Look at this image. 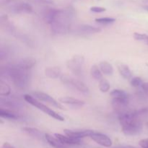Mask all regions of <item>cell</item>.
I'll use <instances>...</instances> for the list:
<instances>
[{
    "label": "cell",
    "instance_id": "cell-1",
    "mask_svg": "<svg viewBox=\"0 0 148 148\" xmlns=\"http://www.w3.org/2000/svg\"><path fill=\"white\" fill-rule=\"evenodd\" d=\"M44 17L54 34L64 35L70 30L71 25L75 17V11L69 8L64 10L52 9L46 12Z\"/></svg>",
    "mask_w": 148,
    "mask_h": 148
},
{
    "label": "cell",
    "instance_id": "cell-2",
    "mask_svg": "<svg viewBox=\"0 0 148 148\" xmlns=\"http://www.w3.org/2000/svg\"><path fill=\"white\" fill-rule=\"evenodd\" d=\"M1 77L10 78L13 85L20 90H25L29 86L30 81V72L27 69H23L17 65L1 66Z\"/></svg>",
    "mask_w": 148,
    "mask_h": 148
},
{
    "label": "cell",
    "instance_id": "cell-3",
    "mask_svg": "<svg viewBox=\"0 0 148 148\" xmlns=\"http://www.w3.org/2000/svg\"><path fill=\"white\" fill-rule=\"evenodd\" d=\"M122 132L127 136H135L143 131V124L134 111H125L119 114Z\"/></svg>",
    "mask_w": 148,
    "mask_h": 148
},
{
    "label": "cell",
    "instance_id": "cell-4",
    "mask_svg": "<svg viewBox=\"0 0 148 148\" xmlns=\"http://www.w3.org/2000/svg\"><path fill=\"white\" fill-rule=\"evenodd\" d=\"M1 4L3 8L12 14H29L33 11L30 4L22 0H1Z\"/></svg>",
    "mask_w": 148,
    "mask_h": 148
},
{
    "label": "cell",
    "instance_id": "cell-5",
    "mask_svg": "<svg viewBox=\"0 0 148 148\" xmlns=\"http://www.w3.org/2000/svg\"><path fill=\"white\" fill-rule=\"evenodd\" d=\"M24 99L26 102L28 103L30 105L33 106L36 108H38L39 110L43 111V113H45L46 114L49 115V116L52 117L54 119L58 120V121H64V118L63 116L60 115V114H57L56 112H55L54 111H53L52 109H51L50 108H49L48 106H46V105L43 104L42 103H40V101H38L36 99V98L31 96V95H24Z\"/></svg>",
    "mask_w": 148,
    "mask_h": 148
},
{
    "label": "cell",
    "instance_id": "cell-6",
    "mask_svg": "<svg viewBox=\"0 0 148 148\" xmlns=\"http://www.w3.org/2000/svg\"><path fill=\"white\" fill-rule=\"evenodd\" d=\"M60 79L62 83L65 84L68 86H70L71 88H74V89H76L77 90L82 92L84 95H88L89 94V88L82 81L75 79V78L68 76V75H62L60 77Z\"/></svg>",
    "mask_w": 148,
    "mask_h": 148
},
{
    "label": "cell",
    "instance_id": "cell-7",
    "mask_svg": "<svg viewBox=\"0 0 148 148\" xmlns=\"http://www.w3.org/2000/svg\"><path fill=\"white\" fill-rule=\"evenodd\" d=\"M85 58L81 55H75L66 62L68 69L77 76H80L83 72Z\"/></svg>",
    "mask_w": 148,
    "mask_h": 148
},
{
    "label": "cell",
    "instance_id": "cell-8",
    "mask_svg": "<svg viewBox=\"0 0 148 148\" xmlns=\"http://www.w3.org/2000/svg\"><path fill=\"white\" fill-rule=\"evenodd\" d=\"M0 107L12 111H16L22 109L24 107V104L14 98H4V96H1L0 98Z\"/></svg>",
    "mask_w": 148,
    "mask_h": 148
},
{
    "label": "cell",
    "instance_id": "cell-9",
    "mask_svg": "<svg viewBox=\"0 0 148 148\" xmlns=\"http://www.w3.org/2000/svg\"><path fill=\"white\" fill-rule=\"evenodd\" d=\"M33 95H34L37 99L40 100V101H41L46 102L47 103L52 106L56 107V108H59V109H64V106L62 104L58 103V101H56L54 98H52V97L51 96V95H49V94L40 92V91H36V92H33Z\"/></svg>",
    "mask_w": 148,
    "mask_h": 148
},
{
    "label": "cell",
    "instance_id": "cell-10",
    "mask_svg": "<svg viewBox=\"0 0 148 148\" xmlns=\"http://www.w3.org/2000/svg\"><path fill=\"white\" fill-rule=\"evenodd\" d=\"M90 137L95 143H96L97 144L100 145L101 146H103V147H110L112 146L113 143L110 137H108L106 134H102V133L92 132L90 135Z\"/></svg>",
    "mask_w": 148,
    "mask_h": 148
},
{
    "label": "cell",
    "instance_id": "cell-11",
    "mask_svg": "<svg viewBox=\"0 0 148 148\" xmlns=\"http://www.w3.org/2000/svg\"><path fill=\"white\" fill-rule=\"evenodd\" d=\"M54 136L57 137L63 144H64L66 146L70 145H79L82 144V140L81 139H77L73 138V137H69V136L62 135L61 134H55Z\"/></svg>",
    "mask_w": 148,
    "mask_h": 148
},
{
    "label": "cell",
    "instance_id": "cell-12",
    "mask_svg": "<svg viewBox=\"0 0 148 148\" xmlns=\"http://www.w3.org/2000/svg\"><path fill=\"white\" fill-rule=\"evenodd\" d=\"M101 31V29L100 27H93L90 25H80L77 28L76 32L79 33V34L83 35H90V34H95V33H100Z\"/></svg>",
    "mask_w": 148,
    "mask_h": 148
},
{
    "label": "cell",
    "instance_id": "cell-13",
    "mask_svg": "<svg viewBox=\"0 0 148 148\" xmlns=\"http://www.w3.org/2000/svg\"><path fill=\"white\" fill-rule=\"evenodd\" d=\"M65 134L69 137H73L77 139H82L84 137H90L91 133L93 131L92 130H79V131H75L71 130H64Z\"/></svg>",
    "mask_w": 148,
    "mask_h": 148
},
{
    "label": "cell",
    "instance_id": "cell-14",
    "mask_svg": "<svg viewBox=\"0 0 148 148\" xmlns=\"http://www.w3.org/2000/svg\"><path fill=\"white\" fill-rule=\"evenodd\" d=\"M0 116L2 118L11 120H19L23 119V116L20 114H17L14 111L1 108V107H0Z\"/></svg>",
    "mask_w": 148,
    "mask_h": 148
},
{
    "label": "cell",
    "instance_id": "cell-15",
    "mask_svg": "<svg viewBox=\"0 0 148 148\" xmlns=\"http://www.w3.org/2000/svg\"><path fill=\"white\" fill-rule=\"evenodd\" d=\"M36 60L35 58L25 57L20 59V60L16 64V65L20 68H23V69L30 70L32 67H33V66L36 65Z\"/></svg>",
    "mask_w": 148,
    "mask_h": 148
},
{
    "label": "cell",
    "instance_id": "cell-16",
    "mask_svg": "<svg viewBox=\"0 0 148 148\" xmlns=\"http://www.w3.org/2000/svg\"><path fill=\"white\" fill-rule=\"evenodd\" d=\"M59 101L63 103L66 104V105L71 106L72 107H82L85 105V102L80 100L76 99L72 97H62V98H59Z\"/></svg>",
    "mask_w": 148,
    "mask_h": 148
},
{
    "label": "cell",
    "instance_id": "cell-17",
    "mask_svg": "<svg viewBox=\"0 0 148 148\" xmlns=\"http://www.w3.org/2000/svg\"><path fill=\"white\" fill-rule=\"evenodd\" d=\"M45 139L46 142L53 148H68V146L65 145L57 137H53L49 134H45Z\"/></svg>",
    "mask_w": 148,
    "mask_h": 148
},
{
    "label": "cell",
    "instance_id": "cell-18",
    "mask_svg": "<svg viewBox=\"0 0 148 148\" xmlns=\"http://www.w3.org/2000/svg\"><path fill=\"white\" fill-rule=\"evenodd\" d=\"M22 130L26 134L31 136L33 138L37 139V140H43V138H45V134L43 135V133L36 128H33V127H23Z\"/></svg>",
    "mask_w": 148,
    "mask_h": 148
},
{
    "label": "cell",
    "instance_id": "cell-19",
    "mask_svg": "<svg viewBox=\"0 0 148 148\" xmlns=\"http://www.w3.org/2000/svg\"><path fill=\"white\" fill-rule=\"evenodd\" d=\"M45 75L51 79H56L62 76V70L59 66L47 67L45 69Z\"/></svg>",
    "mask_w": 148,
    "mask_h": 148
},
{
    "label": "cell",
    "instance_id": "cell-20",
    "mask_svg": "<svg viewBox=\"0 0 148 148\" xmlns=\"http://www.w3.org/2000/svg\"><path fill=\"white\" fill-rule=\"evenodd\" d=\"M110 95L112 97V99L120 100V101H130L129 95L125 91L121 90H114L110 92Z\"/></svg>",
    "mask_w": 148,
    "mask_h": 148
},
{
    "label": "cell",
    "instance_id": "cell-21",
    "mask_svg": "<svg viewBox=\"0 0 148 148\" xmlns=\"http://www.w3.org/2000/svg\"><path fill=\"white\" fill-rule=\"evenodd\" d=\"M117 68L119 72L120 75L126 79H131L132 77V73L131 70L129 68L127 65L124 64L122 63H118L117 64Z\"/></svg>",
    "mask_w": 148,
    "mask_h": 148
},
{
    "label": "cell",
    "instance_id": "cell-22",
    "mask_svg": "<svg viewBox=\"0 0 148 148\" xmlns=\"http://www.w3.org/2000/svg\"><path fill=\"white\" fill-rule=\"evenodd\" d=\"M1 26L4 28V30L11 34H14V27L12 23L9 20L8 17L6 15H2L1 17Z\"/></svg>",
    "mask_w": 148,
    "mask_h": 148
},
{
    "label": "cell",
    "instance_id": "cell-23",
    "mask_svg": "<svg viewBox=\"0 0 148 148\" xmlns=\"http://www.w3.org/2000/svg\"><path fill=\"white\" fill-rule=\"evenodd\" d=\"M101 72L107 75H111L114 73V68L111 64L107 62H101L99 64Z\"/></svg>",
    "mask_w": 148,
    "mask_h": 148
},
{
    "label": "cell",
    "instance_id": "cell-24",
    "mask_svg": "<svg viewBox=\"0 0 148 148\" xmlns=\"http://www.w3.org/2000/svg\"><path fill=\"white\" fill-rule=\"evenodd\" d=\"M11 92V88L5 82L0 80V95L1 96H8Z\"/></svg>",
    "mask_w": 148,
    "mask_h": 148
},
{
    "label": "cell",
    "instance_id": "cell-25",
    "mask_svg": "<svg viewBox=\"0 0 148 148\" xmlns=\"http://www.w3.org/2000/svg\"><path fill=\"white\" fill-rule=\"evenodd\" d=\"M90 74L91 76H92L94 79H97V80H98V79L101 80L103 78L102 72H101L99 66H98L97 65H93V66L91 67Z\"/></svg>",
    "mask_w": 148,
    "mask_h": 148
},
{
    "label": "cell",
    "instance_id": "cell-26",
    "mask_svg": "<svg viewBox=\"0 0 148 148\" xmlns=\"http://www.w3.org/2000/svg\"><path fill=\"white\" fill-rule=\"evenodd\" d=\"M95 21L98 23V24L108 25H111L115 23L116 19L112 18V17H101V18H96Z\"/></svg>",
    "mask_w": 148,
    "mask_h": 148
},
{
    "label": "cell",
    "instance_id": "cell-27",
    "mask_svg": "<svg viewBox=\"0 0 148 148\" xmlns=\"http://www.w3.org/2000/svg\"><path fill=\"white\" fill-rule=\"evenodd\" d=\"M110 83L106 79H102L100 80L99 82V89L102 92H106L110 89Z\"/></svg>",
    "mask_w": 148,
    "mask_h": 148
},
{
    "label": "cell",
    "instance_id": "cell-28",
    "mask_svg": "<svg viewBox=\"0 0 148 148\" xmlns=\"http://www.w3.org/2000/svg\"><path fill=\"white\" fill-rule=\"evenodd\" d=\"M134 38L135 40H140V41H143L148 45V35L145 34V33H134Z\"/></svg>",
    "mask_w": 148,
    "mask_h": 148
},
{
    "label": "cell",
    "instance_id": "cell-29",
    "mask_svg": "<svg viewBox=\"0 0 148 148\" xmlns=\"http://www.w3.org/2000/svg\"><path fill=\"white\" fill-rule=\"evenodd\" d=\"M130 84L134 88H140L142 87L143 84V79L139 77H134L132 78L131 81H130Z\"/></svg>",
    "mask_w": 148,
    "mask_h": 148
},
{
    "label": "cell",
    "instance_id": "cell-30",
    "mask_svg": "<svg viewBox=\"0 0 148 148\" xmlns=\"http://www.w3.org/2000/svg\"><path fill=\"white\" fill-rule=\"evenodd\" d=\"M106 9L102 7H90V11L95 13H101L104 12Z\"/></svg>",
    "mask_w": 148,
    "mask_h": 148
},
{
    "label": "cell",
    "instance_id": "cell-31",
    "mask_svg": "<svg viewBox=\"0 0 148 148\" xmlns=\"http://www.w3.org/2000/svg\"><path fill=\"white\" fill-rule=\"evenodd\" d=\"M139 145L142 148H148V138L140 140Z\"/></svg>",
    "mask_w": 148,
    "mask_h": 148
},
{
    "label": "cell",
    "instance_id": "cell-32",
    "mask_svg": "<svg viewBox=\"0 0 148 148\" xmlns=\"http://www.w3.org/2000/svg\"><path fill=\"white\" fill-rule=\"evenodd\" d=\"M141 88L142 89H143V90L144 91L145 93L147 95H148V82H143Z\"/></svg>",
    "mask_w": 148,
    "mask_h": 148
},
{
    "label": "cell",
    "instance_id": "cell-33",
    "mask_svg": "<svg viewBox=\"0 0 148 148\" xmlns=\"http://www.w3.org/2000/svg\"><path fill=\"white\" fill-rule=\"evenodd\" d=\"M36 1H40V2L45 3V4H53V0H36Z\"/></svg>",
    "mask_w": 148,
    "mask_h": 148
},
{
    "label": "cell",
    "instance_id": "cell-34",
    "mask_svg": "<svg viewBox=\"0 0 148 148\" xmlns=\"http://www.w3.org/2000/svg\"><path fill=\"white\" fill-rule=\"evenodd\" d=\"M1 148H14L12 145H10L8 143H4L3 145L1 146Z\"/></svg>",
    "mask_w": 148,
    "mask_h": 148
},
{
    "label": "cell",
    "instance_id": "cell-35",
    "mask_svg": "<svg viewBox=\"0 0 148 148\" xmlns=\"http://www.w3.org/2000/svg\"><path fill=\"white\" fill-rule=\"evenodd\" d=\"M121 148H137V147H133V146H131V145H127V146H124V147H122Z\"/></svg>",
    "mask_w": 148,
    "mask_h": 148
},
{
    "label": "cell",
    "instance_id": "cell-36",
    "mask_svg": "<svg viewBox=\"0 0 148 148\" xmlns=\"http://www.w3.org/2000/svg\"><path fill=\"white\" fill-rule=\"evenodd\" d=\"M144 9H145V10H147V11L148 12V5H147V6H144Z\"/></svg>",
    "mask_w": 148,
    "mask_h": 148
},
{
    "label": "cell",
    "instance_id": "cell-37",
    "mask_svg": "<svg viewBox=\"0 0 148 148\" xmlns=\"http://www.w3.org/2000/svg\"><path fill=\"white\" fill-rule=\"evenodd\" d=\"M144 1H145V2L148 3V0H144Z\"/></svg>",
    "mask_w": 148,
    "mask_h": 148
},
{
    "label": "cell",
    "instance_id": "cell-38",
    "mask_svg": "<svg viewBox=\"0 0 148 148\" xmlns=\"http://www.w3.org/2000/svg\"><path fill=\"white\" fill-rule=\"evenodd\" d=\"M146 65H147V66H148V64H146Z\"/></svg>",
    "mask_w": 148,
    "mask_h": 148
},
{
    "label": "cell",
    "instance_id": "cell-39",
    "mask_svg": "<svg viewBox=\"0 0 148 148\" xmlns=\"http://www.w3.org/2000/svg\"><path fill=\"white\" fill-rule=\"evenodd\" d=\"M115 148H119V147H115Z\"/></svg>",
    "mask_w": 148,
    "mask_h": 148
}]
</instances>
